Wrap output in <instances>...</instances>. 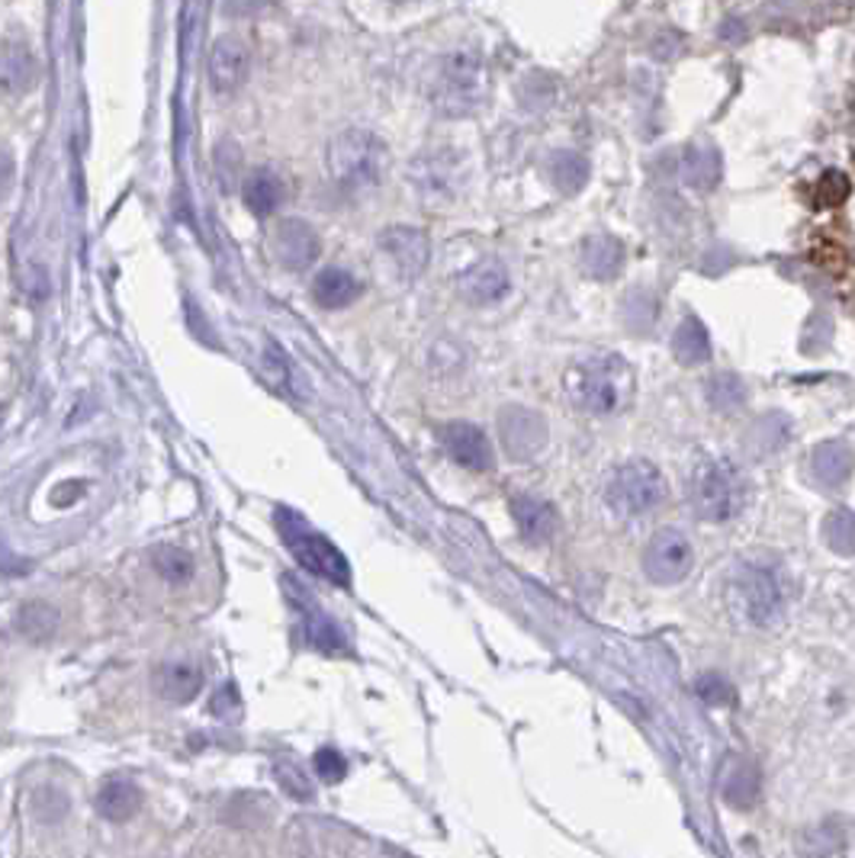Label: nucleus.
Masks as SVG:
<instances>
[{
    "instance_id": "obj_1",
    "label": "nucleus",
    "mask_w": 855,
    "mask_h": 858,
    "mask_svg": "<svg viewBox=\"0 0 855 858\" xmlns=\"http://www.w3.org/2000/svg\"><path fill=\"white\" fill-rule=\"evenodd\" d=\"M563 389H566V399L583 415L608 418V415H618L630 406L634 370L620 355L595 351L589 357H579L563 373Z\"/></svg>"
},
{
    "instance_id": "obj_2",
    "label": "nucleus",
    "mask_w": 855,
    "mask_h": 858,
    "mask_svg": "<svg viewBox=\"0 0 855 858\" xmlns=\"http://www.w3.org/2000/svg\"><path fill=\"white\" fill-rule=\"evenodd\" d=\"M274 521H277L280 540L287 543V550L294 553V560L299 562L306 572H312V576H319V579H328V582H335V586H348V582H351V566L345 560V553H341L325 533L316 531L299 511H294V508H277Z\"/></svg>"
},
{
    "instance_id": "obj_3",
    "label": "nucleus",
    "mask_w": 855,
    "mask_h": 858,
    "mask_svg": "<svg viewBox=\"0 0 855 858\" xmlns=\"http://www.w3.org/2000/svg\"><path fill=\"white\" fill-rule=\"evenodd\" d=\"M386 146L364 129H348L328 142V174L345 190H374L386 174Z\"/></svg>"
},
{
    "instance_id": "obj_4",
    "label": "nucleus",
    "mask_w": 855,
    "mask_h": 858,
    "mask_svg": "<svg viewBox=\"0 0 855 858\" xmlns=\"http://www.w3.org/2000/svg\"><path fill=\"white\" fill-rule=\"evenodd\" d=\"M688 499H692V508H695V515L702 521L720 525V521H730L743 508V502H746V482H743V476H739V470L730 460L708 457V460H702L692 470Z\"/></svg>"
},
{
    "instance_id": "obj_5",
    "label": "nucleus",
    "mask_w": 855,
    "mask_h": 858,
    "mask_svg": "<svg viewBox=\"0 0 855 858\" xmlns=\"http://www.w3.org/2000/svg\"><path fill=\"white\" fill-rule=\"evenodd\" d=\"M666 492H669L666 479L649 460H630L612 473L605 499L612 505V511H618L624 518H640L666 502Z\"/></svg>"
},
{
    "instance_id": "obj_6",
    "label": "nucleus",
    "mask_w": 855,
    "mask_h": 858,
    "mask_svg": "<svg viewBox=\"0 0 855 858\" xmlns=\"http://www.w3.org/2000/svg\"><path fill=\"white\" fill-rule=\"evenodd\" d=\"M730 598L739 618L753 627H768L782 615L785 592H782V579L775 576V569H768L763 562H743L734 572L730 582Z\"/></svg>"
},
{
    "instance_id": "obj_7",
    "label": "nucleus",
    "mask_w": 855,
    "mask_h": 858,
    "mask_svg": "<svg viewBox=\"0 0 855 858\" xmlns=\"http://www.w3.org/2000/svg\"><path fill=\"white\" fill-rule=\"evenodd\" d=\"M486 93L483 61L473 52H454L441 61L438 84H435V110L444 117H467L479 107Z\"/></svg>"
},
{
    "instance_id": "obj_8",
    "label": "nucleus",
    "mask_w": 855,
    "mask_h": 858,
    "mask_svg": "<svg viewBox=\"0 0 855 858\" xmlns=\"http://www.w3.org/2000/svg\"><path fill=\"white\" fill-rule=\"evenodd\" d=\"M695 566V547L682 531H659L644 550V572L656 586H676Z\"/></svg>"
},
{
    "instance_id": "obj_9",
    "label": "nucleus",
    "mask_w": 855,
    "mask_h": 858,
    "mask_svg": "<svg viewBox=\"0 0 855 858\" xmlns=\"http://www.w3.org/2000/svg\"><path fill=\"white\" fill-rule=\"evenodd\" d=\"M270 255L284 270H306L319 258L322 241L306 219H280L270 232Z\"/></svg>"
},
{
    "instance_id": "obj_10",
    "label": "nucleus",
    "mask_w": 855,
    "mask_h": 858,
    "mask_svg": "<svg viewBox=\"0 0 855 858\" xmlns=\"http://www.w3.org/2000/svg\"><path fill=\"white\" fill-rule=\"evenodd\" d=\"M499 438L511 460H531L547 445V425L531 409L508 406L499 415Z\"/></svg>"
},
{
    "instance_id": "obj_11",
    "label": "nucleus",
    "mask_w": 855,
    "mask_h": 858,
    "mask_svg": "<svg viewBox=\"0 0 855 858\" xmlns=\"http://www.w3.org/2000/svg\"><path fill=\"white\" fill-rule=\"evenodd\" d=\"M438 435H441L447 457L454 463H460L464 470H473V473L493 470V447H489V438L483 435V428H476L470 421H447Z\"/></svg>"
},
{
    "instance_id": "obj_12",
    "label": "nucleus",
    "mask_w": 855,
    "mask_h": 858,
    "mask_svg": "<svg viewBox=\"0 0 855 858\" xmlns=\"http://www.w3.org/2000/svg\"><path fill=\"white\" fill-rule=\"evenodd\" d=\"M380 251L396 265L402 280L421 277V270L428 267V258H431L428 236H425L421 229H412V226L384 229V232H380Z\"/></svg>"
},
{
    "instance_id": "obj_13",
    "label": "nucleus",
    "mask_w": 855,
    "mask_h": 858,
    "mask_svg": "<svg viewBox=\"0 0 855 858\" xmlns=\"http://www.w3.org/2000/svg\"><path fill=\"white\" fill-rule=\"evenodd\" d=\"M248 78V46L238 36H219L209 52V84L216 93H232Z\"/></svg>"
},
{
    "instance_id": "obj_14",
    "label": "nucleus",
    "mask_w": 855,
    "mask_h": 858,
    "mask_svg": "<svg viewBox=\"0 0 855 858\" xmlns=\"http://www.w3.org/2000/svg\"><path fill=\"white\" fill-rule=\"evenodd\" d=\"M855 453L846 441H824L811 453V479L824 489H839L853 479Z\"/></svg>"
},
{
    "instance_id": "obj_15",
    "label": "nucleus",
    "mask_w": 855,
    "mask_h": 858,
    "mask_svg": "<svg viewBox=\"0 0 855 858\" xmlns=\"http://www.w3.org/2000/svg\"><path fill=\"white\" fill-rule=\"evenodd\" d=\"M511 515H515V525H518V533L531 543H544L550 540L557 528H560V515L557 508L547 502V499H534V496H515L511 499Z\"/></svg>"
},
{
    "instance_id": "obj_16",
    "label": "nucleus",
    "mask_w": 855,
    "mask_h": 858,
    "mask_svg": "<svg viewBox=\"0 0 855 858\" xmlns=\"http://www.w3.org/2000/svg\"><path fill=\"white\" fill-rule=\"evenodd\" d=\"M508 293V270L499 261H479L460 277V297L470 306H489Z\"/></svg>"
},
{
    "instance_id": "obj_17",
    "label": "nucleus",
    "mask_w": 855,
    "mask_h": 858,
    "mask_svg": "<svg viewBox=\"0 0 855 858\" xmlns=\"http://www.w3.org/2000/svg\"><path fill=\"white\" fill-rule=\"evenodd\" d=\"M287 592L296 598V608H302V611H306V637H309V644H312L316 650H325V652L341 650V647H345L341 627L331 621L322 608L316 605V598L302 592L294 579H287Z\"/></svg>"
},
{
    "instance_id": "obj_18",
    "label": "nucleus",
    "mask_w": 855,
    "mask_h": 858,
    "mask_svg": "<svg viewBox=\"0 0 855 858\" xmlns=\"http://www.w3.org/2000/svg\"><path fill=\"white\" fill-rule=\"evenodd\" d=\"M579 261H583V270L595 277V280H615L624 267V245H620L615 236H589L579 248Z\"/></svg>"
},
{
    "instance_id": "obj_19",
    "label": "nucleus",
    "mask_w": 855,
    "mask_h": 858,
    "mask_svg": "<svg viewBox=\"0 0 855 858\" xmlns=\"http://www.w3.org/2000/svg\"><path fill=\"white\" fill-rule=\"evenodd\" d=\"M284 197H287V187L270 168H258V171H251L248 178L241 180V200L258 219L274 216L280 209V203H284Z\"/></svg>"
},
{
    "instance_id": "obj_20",
    "label": "nucleus",
    "mask_w": 855,
    "mask_h": 858,
    "mask_svg": "<svg viewBox=\"0 0 855 858\" xmlns=\"http://www.w3.org/2000/svg\"><path fill=\"white\" fill-rule=\"evenodd\" d=\"M360 293H364L360 280H357L355 273H348L345 267H325V270H319V277L312 280V299L322 309H345Z\"/></svg>"
},
{
    "instance_id": "obj_21",
    "label": "nucleus",
    "mask_w": 855,
    "mask_h": 858,
    "mask_svg": "<svg viewBox=\"0 0 855 858\" xmlns=\"http://www.w3.org/2000/svg\"><path fill=\"white\" fill-rule=\"evenodd\" d=\"M139 807H142V788L129 778H110L97 795V814L110 824L136 817Z\"/></svg>"
},
{
    "instance_id": "obj_22",
    "label": "nucleus",
    "mask_w": 855,
    "mask_h": 858,
    "mask_svg": "<svg viewBox=\"0 0 855 858\" xmlns=\"http://www.w3.org/2000/svg\"><path fill=\"white\" fill-rule=\"evenodd\" d=\"M158 695L175 701V705H183V701H193L203 688V676L197 666L190 662H165L158 669Z\"/></svg>"
},
{
    "instance_id": "obj_23",
    "label": "nucleus",
    "mask_w": 855,
    "mask_h": 858,
    "mask_svg": "<svg viewBox=\"0 0 855 858\" xmlns=\"http://www.w3.org/2000/svg\"><path fill=\"white\" fill-rule=\"evenodd\" d=\"M39 78V64L32 59L30 46L27 42H7L3 49V88L7 93H27L36 88Z\"/></svg>"
},
{
    "instance_id": "obj_24",
    "label": "nucleus",
    "mask_w": 855,
    "mask_h": 858,
    "mask_svg": "<svg viewBox=\"0 0 855 858\" xmlns=\"http://www.w3.org/2000/svg\"><path fill=\"white\" fill-rule=\"evenodd\" d=\"M673 355H676L678 363H685V367H698V363L710 360L708 328L702 326L695 316H685V319L678 322L676 335H673Z\"/></svg>"
},
{
    "instance_id": "obj_25",
    "label": "nucleus",
    "mask_w": 855,
    "mask_h": 858,
    "mask_svg": "<svg viewBox=\"0 0 855 858\" xmlns=\"http://www.w3.org/2000/svg\"><path fill=\"white\" fill-rule=\"evenodd\" d=\"M720 171H724L720 154H717V149H708V146H695V149L685 151V158H682V178L695 190H714L717 180H720Z\"/></svg>"
},
{
    "instance_id": "obj_26",
    "label": "nucleus",
    "mask_w": 855,
    "mask_h": 858,
    "mask_svg": "<svg viewBox=\"0 0 855 858\" xmlns=\"http://www.w3.org/2000/svg\"><path fill=\"white\" fill-rule=\"evenodd\" d=\"M547 174L554 180V187L566 193V197H573V193H579L583 187H586V180H589V161L583 158V154H576V151H557L554 158H550V164H547Z\"/></svg>"
},
{
    "instance_id": "obj_27",
    "label": "nucleus",
    "mask_w": 855,
    "mask_h": 858,
    "mask_svg": "<svg viewBox=\"0 0 855 858\" xmlns=\"http://www.w3.org/2000/svg\"><path fill=\"white\" fill-rule=\"evenodd\" d=\"M56 627H59V611L49 601H30L17 611V630L32 644L49 640L56 633Z\"/></svg>"
},
{
    "instance_id": "obj_28",
    "label": "nucleus",
    "mask_w": 855,
    "mask_h": 858,
    "mask_svg": "<svg viewBox=\"0 0 855 858\" xmlns=\"http://www.w3.org/2000/svg\"><path fill=\"white\" fill-rule=\"evenodd\" d=\"M710 409L717 412H737L746 406V383L739 380L737 373H714L705 386Z\"/></svg>"
},
{
    "instance_id": "obj_29",
    "label": "nucleus",
    "mask_w": 855,
    "mask_h": 858,
    "mask_svg": "<svg viewBox=\"0 0 855 858\" xmlns=\"http://www.w3.org/2000/svg\"><path fill=\"white\" fill-rule=\"evenodd\" d=\"M151 566H155V572L165 579V582H187L193 572H197V560H193V553L190 550H183V547H158L155 553H151Z\"/></svg>"
},
{
    "instance_id": "obj_30",
    "label": "nucleus",
    "mask_w": 855,
    "mask_h": 858,
    "mask_svg": "<svg viewBox=\"0 0 855 858\" xmlns=\"http://www.w3.org/2000/svg\"><path fill=\"white\" fill-rule=\"evenodd\" d=\"M756 798H759V771L753 769V766H746V762H739L724 778V800L739 807V810H746V807L756 804Z\"/></svg>"
},
{
    "instance_id": "obj_31",
    "label": "nucleus",
    "mask_w": 855,
    "mask_h": 858,
    "mask_svg": "<svg viewBox=\"0 0 855 858\" xmlns=\"http://www.w3.org/2000/svg\"><path fill=\"white\" fill-rule=\"evenodd\" d=\"M826 547L839 557H853L855 553V511L849 508H836L829 511L824 521Z\"/></svg>"
},
{
    "instance_id": "obj_32",
    "label": "nucleus",
    "mask_w": 855,
    "mask_h": 858,
    "mask_svg": "<svg viewBox=\"0 0 855 858\" xmlns=\"http://www.w3.org/2000/svg\"><path fill=\"white\" fill-rule=\"evenodd\" d=\"M792 438V421L785 415H766L749 428V445L756 447L759 453H772L782 450Z\"/></svg>"
},
{
    "instance_id": "obj_33",
    "label": "nucleus",
    "mask_w": 855,
    "mask_h": 858,
    "mask_svg": "<svg viewBox=\"0 0 855 858\" xmlns=\"http://www.w3.org/2000/svg\"><path fill=\"white\" fill-rule=\"evenodd\" d=\"M695 691H698V698L710 705V708H727L730 701H734V688H730V681L724 679V676H717V672H705V676H698L695 681Z\"/></svg>"
},
{
    "instance_id": "obj_34",
    "label": "nucleus",
    "mask_w": 855,
    "mask_h": 858,
    "mask_svg": "<svg viewBox=\"0 0 855 858\" xmlns=\"http://www.w3.org/2000/svg\"><path fill=\"white\" fill-rule=\"evenodd\" d=\"M829 335H833V322L824 312H814L807 322H804V335H801V351L804 355H821L826 345H829Z\"/></svg>"
},
{
    "instance_id": "obj_35",
    "label": "nucleus",
    "mask_w": 855,
    "mask_h": 858,
    "mask_svg": "<svg viewBox=\"0 0 855 858\" xmlns=\"http://www.w3.org/2000/svg\"><path fill=\"white\" fill-rule=\"evenodd\" d=\"M212 164H216L219 187H222V190H232V183L238 180V171H241V154H238L236 142H219Z\"/></svg>"
},
{
    "instance_id": "obj_36",
    "label": "nucleus",
    "mask_w": 855,
    "mask_h": 858,
    "mask_svg": "<svg viewBox=\"0 0 855 858\" xmlns=\"http://www.w3.org/2000/svg\"><path fill=\"white\" fill-rule=\"evenodd\" d=\"M277 771V781H280V788L287 791V795H294L296 800H312V788H309V781H306V775L296 769L294 762H277L274 766Z\"/></svg>"
},
{
    "instance_id": "obj_37",
    "label": "nucleus",
    "mask_w": 855,
    "mask_h": 858,
    "mask_svg": "<svg viewBox=\"0 0 855 858\" xmlns=\"http://www.w3.org/2000/svg\"><path fill=\"white\" fill-rule=\"evenodd\" d=\"M554 100V81L547 74H528V81L521 84V103L528 110H540Z\"/></svg>"
},
{
    "instance_id": "obj_38",
    "label": "nucleus",
    "mask_w": 855,
    "mask_h": 858,
    "mask_svg": "<svg viewBox=\"0 0 855 858\" xmlns=\"http://www.w3.org/2000/svg\"><path fill=\"white\" fill-rule=\"evenodd\" d=\"M312 766L319 771V778L328 781V785H335V781H341L348 775V762H345V756L338 749H319Z\"/></svg>"
},
{
    "instance_id": "obj_39",
    "label": "nucleus",
    "mask_w": 855,
    "mask_h": 858,
    "mask_svg": "<svg viewBox=\"0 0 855 858\" xmlns=\"http://www.w3.org/2000/svg\"><path fill=\"white\" fill-rule=\"evenodd\" d=\"M209 710L216 714V717H222V720H232L241 714V698H238L236 685H222L216 695H212V705Z\"/></svg>"
},
{
    "instance_id": "obj_40",
    "label": "nucleus",
    "mask_w": 855,
    "mask_h": 858,
    "mask_svg": "<svg viewBox=\"0 0 855 858\" xmlns=\"http://www.w3.org/2000/svg\"><path fill=\"white\" fill-rule=\"evenodd\" d=\"M267 0H219L226 17H255L258 10H265Z\"/></svg>"
},
{
    "instance_id": "obj_41",
    "label": "nucleus",
    "mask_w": 855,
    "mask_h": 858,
    "mask_svg": "<svg viewBox=\"0 0 855 858\" xmlns=\"http://www.w3.org/2000/svg\"><path fill=\"white\" fill-rule=\"evenodd\" d=\"M743 32H746V30L739 27L737 20H730V23H724V30H720V36H724V39H743Z\"/></svg>"
},
{
    "instance_id": "obj_42",
    "label": "nucleus",
    "mask_w": 855,
    "mask_h": 858,
    "mask_svg": "<svg viewBox=\"0 0 855 858\" xmlns=\"http://www.w3.org/2000/svg\"><path fill=\"white\" fill-rule=\"evenodd\" d=\"M396 3H402V0H396Z\"/></svg>"
}]
</instances>
